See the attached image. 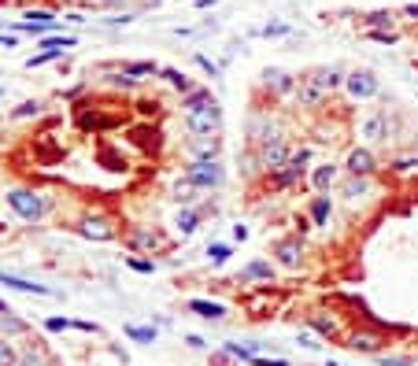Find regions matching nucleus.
Masks as SVG:
<instances>
[{
    "label": "nucleus",
    "instance_id": "nucleus-1",
    "mask_svg": "<svg viewBox=\"0 0 418 366\" xmlns=\"http://www.w3.org/2000/svg\"><path fill=\"white\" fill-rule=\"evenodd\" d=\"M182 119H185L189 133H222V104H219V96L207 86L189 89L182 96Z\"/></svg>",
    "mask_w": 418,
    "mask_h": 366
},
{
    "label": "nucleus",
    "instance_id": "nucleus-2",
    "mask_svg": "<svg viewBox=\"0 0 418 366\" xmlns=\"http://www.w3.org/2000/svg\"><path fill=\"white\" fill-rule=\"evenodd\" d=\"M4 204L11 207L15 219L41 222V219H48V211H52V196L45 189H34V185H15V189L4 193Z\"/></svg>",
    "mask_w": 418,
    "mask_h": 366
},
{
    "label": "nucleus",
    "instance_id": "nucleus-3",
    "mask_svg": "<svg viewBox=\"0 0 418 366\" xmlns=\"http://www.w3.org/2000/svg\"><path fill=\"white\" fill-rule=\"evenodd\" d=\"M311 159H315V148H311V144L293 148V156L285 159V166H278L274 174H267V178H263V185H267V189H274V193L296 189L300 181L311 174Z\"/></svg>",
    "mask_w": 418,
    "mask_h": 366
},
{
    "label": "nucleus",
    "instance_id": "nucleus-4",
    "mask_svg": "<svg viewBox=\"0 0 418 366\" xmlns=\"http://www.w3.org/2000/svg\"><path fill=\"white\" fill-rule=\"evenodd\" d=\"M281 137H289V130H285V122L278 119V111L255 104V108L248 111V119H245V144H248V148H260V144H267V141H281Z\"/></svg>",
    "mask_w": 418,
    "mask_h": 366
},
{
    "label": "nucleus",
    "instance_id": "nucleus-5",
    "mask_svg": "<svg viewBox=\"0 0 418 366\" xmlns=\"http://www.w3.org/2000/svg\"><path fill=\"white\" fill-rule=\"evenodd\" d=\"M182 178L200 193H219L226 185V163H222V156L219 159H189Z\"/></svg>",
    "mask_w": 418,
    "mask_h": 366
},
{
    "label": "nucleus",
    "instance_id": "nucleus-6",
    "mask_svg": "<svg viewBox=\"0 0 418 366\" xmlns=\"http://www.w3.org/2000/svg\"><path fill=\"white\" fill-rule=\"evenodd\" d=\"M330 86L323 81V74H318V67H311V71H303L300 78H296V93H293V100H296V108H303V111H323L326 104H330Z\"/></svg>",
    "mask_w": 418,
    "mask_h": 366
},
{
    "label": "nucleus",
    "instance_id": "nucleus-7",
    "mask_svg": "<svg viewBox=\"0 0 418 366\" xmlns=\"http://www.w3.org/2000/svg\"><path fill=\"white\" fill-rule=\"evenodd\" d=\"M278 270H289L296 274L303 270V263H308V237H300V233H289V237L274 241V252H270Z\"/></svg>",
    "mask_w": 418,
    "mask_h": 366
},
{
    "label": "nucleus",
    "instance_id": "nucleus-8",
    "mask_svg": "<svg viewBox=\"0 0 418 366\" xmlns=\"http://www.w3.org/2000/svg\"><path fill=\"white\" fill-rule=\"evenodd\" d=\"M122 244L130 248V252H137V256H156V252H167L170 248L167 233L159 226H130L122 233Z\"/></svg>",
    "mask_w": 418,
    "mask_h": 366
},
{
    "label": "nucleus",
    "instance_id": "nucleus-9",
    "mask_svg": "<svg viewBox=\"0 0 418 366\" xmlns=\"http://www.w3.org/2000/svg\"><path fill=\"white\" fill-rule=\"evenodd\" d=\"M74 233L78 237H86L93 244H108V241H115L119 237V226L108 219V215L100 211H86V215H78L74 219Z\"/></svg>",
    "mask_w": 418,
    "mask_h": 366
},
{
    "label": "nucleus",
    "instance_id": "nucleus-10",
    "mask_svg": "<svg viewBox=\"0 0 418 366\" xmlns=\"http://www.w3.org/2000/svg\"><path fill=\"white\" fill-rule=\"evenodd\" d=\"M344 93H348V100H356V104L374 100L381 93V78L371 71V67H352V71L344 74Z\"/></svg>",
    "mask_w": 418,
    "mask_h": 366
},
{
    "label": "nucleus",
    "instance_id": "nucleus-11",
    "mask_svg": "<svg viewBox=\"0 0 418 366\" xmlns=\"http://www.w3.org/2000/svg\"><path fill=\"white\" fill-rule=\"evenodd\" d=\"M374 178H366V174H344L341 181H337V196H341L344 200V204L348 207H359V204H366V200H371L374 196Z\"/></svg>",
    "mask_w": 418,
    "mask_h": 366
},
{
    "label": "nucleus",
    "instance_id": "nucleus-12",
    "mask_svg": "<svg viewBox=\"0 0 418 366\" xmlns=\"http://www.w3.org/2000/svg\"><path fill=\"white\" fill-rule=\"evenodd\" d=\"M359 137L366 144H385L393 137V119H389V111L385 108H374V111H366L363 119H359Z\"/></svg>",
    "mask_w": 418,
    "mask_h": 366
},
{
    "label": "nucleus",
    "instance_id": "nucleus-13",
    "mask_svg": "<svg viewBox=\"0 0 418 366\" xmlns=\"http://www.w3.org/2000/svg\"><path fill=\"white\" fill-rule=\"evenodd\" d=\"M344 348L348 352H356V355H381L385 352V337L378 329H363V326H356V329H348L344 333Z\"/></svg>",
    "mask_w": 418,
    "mask_h": 366
},
{
    "label": "nucleus",
    "instance_id": "nucleus-14",
    "mask_svg": "<svg viewBox=\"0 0 418 366\" xmlns=\"http://www.w3.org/2000/svg\"><path fill=\"white\" fill-rule=\"evenodd\" d=\"M289 156H293V144H289V137H281V141H267V144L255 148V159H260V166H263V178L274 174L278 166H285Z\"/></svg>",
    "mask_w": 418,
    "mask_h": 366
},
{
    "label": "nucleus",
    "instance_id": "nucleus-15",
    "mask_svg": "<svg viewBox=\"0 0 418 366\" xmlns=\"http://www.w3.org/2000/svg\"><path fill=\"white\" fill-rule=\"evenodd\" d=\"M296 78H300V74H289V71H281V67H267L260 86H263L267 96L285 100V96H293V93H296Z\"/></svg>",
    "mask_w": 418,
    "mask_h": 366
},
{
    "label": "nucleus",
    "instance_id": "nucleus-16",
    "mask_svg": "<svg viewBox=\"0 0 418 366\" xmlns=\"http://www.w3.org/2000/svg\"><path fill=\"white\" fill-rule=\"evenodd\" d=\"M341 166H344V174H366V178H374L381 163H378L371 144H356V148H348V156H344Z\"/></svg>",
    "mask_w": 418,
    "mask_h": 366
},
{
    "label": "nucleus",
    "instance_id": "nucleus-17",
    "mask_svg": "<svg viewBox=\"0 0 418 366\" xmlns=\"http://www.w3.org/2000/svg\"><path fill=\"white\" fill-rule=\"evenodd\" d=\"M219 156H222V137L219 133H189L185 159H219Z\"/></svg>",
    "mask_w": 418,
    "mask_h": 366
},
{
    "label": "nucleus",
    "instance_id": "nucleus-18",
    "mask_svg": "<svg viewBox=\"0 0 418 366\" xmlns=\"http://www.w3.org/2000/svg\"><path fill=\"white\" fill-rule=\"evenodd\" d=\"M341 178H344V166H341V163H333V159L315 163V166H311V174H308V181H311V189H315V193H333Z\"/></svg>",
    "mask_w": 418,
    "mask_h": 366
},
{
    "label": "nucleus",
    "instance_id": "nucleus-19",
    "mask_svg": "<svg viewBox=\"0 0 418 366\" xmlns=\"http://www.w3.org/2000/svg\"><path fill=\"white\" fill-rule=\"evenodd\" d=\"M303 326H311L318 337H326V341H344V333H348V329H341L333 311H311L308 319H303Z\"/></svg>",
    "mask_w": 418,
    "mask_h": 366
},
{
    "label": "nucleus",
    "instance_id": "nucleus-20",
    "mask_svg": "<svg viewBox=\"0 0 418 366\" xmlns=\"http://www.w3.org/2000/svg\"><path fill=\"white\" fill-rule=\"evenodd\" d=\"M333 207H337L333 193H315V196L308 200V219L315 222V229H330V222H333Z\"/></svg>",
    "mask_w": 418,
    "mask_h": 366
},
{
    "label": "nucleus",
    "instance_id": "nucleus-21",
    "mask_svg": "<svg viewBox=\"0 0 418 366\" xmlns=\"http://www.w3.org/2000/svg\"><path fill=\"white\" fill-rule=\"evenodd\" d=\"M274 259H252L240 266V274H237V285H255V281H263V285H270L274 281Z\"/></svg>",
    "mask_w": 418,
    "mask_h": 366
},
{
    "label": "nucleus",
    "instance_id": "nucleus-22",
    "mask_svg": "<svg viewBox=\"0 0 418 366\" xmlns=\"http://www.w3.org/2000/svg\"><path fill=\"white\" fill-rule=\"evenodd\" d=\"M185 311L189 314H197V319H204V322H222L226 319V304H219V299H207V296H192V299H185Z\"/></svg>",
    "mask_w": 418,
    "mask_h": 366
},
{
    "label": "nucleus",
    "instance_id": "nucleus-23",
    "mask_svg": "<svg viewBox=\"0 0 418 366\" xmlns=\"http://www.w3.org/2000/svg\"><path fill=\"white\" fill-rule=\"evenodd\" d=\"M200 222H204V211L197 207V204H182L178 211H174V233H178V237H192V233L200 229Z\"/></svg>",
    "mask_w": 418,
    "mask_h": 366
},
{
    "label": "nucleus",
    "instance_id": "nucleus-24",
    "mask_svg": "<svg viewBox=\"0 0 418 366\" xmlns=\"http://www.w3.org/2000/svg\"><path fill=\"white\" fill-rule=\"evenodd\" d=\"M78 130H93V133H108V130H115L122 119H115V115H100V111H89V108H78Z\"/></svg>",
    "mask_w": 418,
    "mask_h": 366
},
{
    "label": "nucleus",
    "instance_id": "nucleus-25",
    "mask_svg": "<svg viewBox=\"0 0 418 366\" xmlns=\"http://www.w3.org/2000/svg\"><path fill=\"white\" fill-rule=\"evenodd\" d=\"M0 285H8L15 292H26V296H45V299L56 296V289L41 285V281H30V278H19V274H8V270H0Z\"/></svg>",
    "mask_w": 418,
    "mask_h": 366
},
{
    "label": "nucleus",
    "instance_id": "nucleus-26",
    "mask_svg": "<svg viewBox=\"0 0 418 366\" xmlns=\"http://www.w3.org/2000/svg\"><path fill=\"white\" fill-rule=\"evenodd\" d=\"M74 45H78L74 33H45V38H37V48H41V52H48L52 59H63V52L74 48Z\"/></svg>",
    "mask_w": 418,
    "mask_h": 366
},
{
    "label": "nucleus",
    "instance_id": "nucleus-27",
    "mask_svg": "<svg viewBox=\"0 0 418 366\" xmlns=\"http://www.w3.org/2000/svg\"><path fill=\"white\" fill-rule=\"evenodd\" d=\"M119 71L130 74V78H137V81H149V78H159V71H163V67L152 63V59H122Z\"/></svg>",
    "mask_w": 418,
    "mask_h": 366
},
{
    "label": "nucleus",
    "instance_id": "nucleus-28",
    "mask_svg": "<svg viewBox=\"0 0 418 366\" xmlns=\"http://www.w3.org/2000/svg\"><path fill=\"white\" fill-rule=\"evenodd\" d=\"M222 348H226V352H230L237 362H248L252 355H263V352H270V344H263V341H245V344H240V341H226Z\"/></svg>",
    "mask_w": 418,
    "mask_h": 366
},
{
    "label": "nucleus",
    "instance_id": "nucleus-29",
    "mask_svg": "<svg viewBox=\"0 0 418 366\" xmlns=\"http://www.w3.org/2000/svg\"><path fill=\"white\" fill-rule=\"evenodd\" d=\"M159 81H167L178 96H185L189 89H197V86H192V78L185 71H178V67H163V71H159Z\"/></svg>",
    "mask_w": 418,
    "mask_h": 366
},
{
    "label": "nucleus",
    "instance_id": "nucleus-30",
    "mask_svg": "<svg viewBox=\"0 0 418 366\" xmlns=\"http://www.w3.org/2000/svg\"><path fill=\"white\" fill-rule=\"evenodd\" d=\"M30 333V322H23L15 311H0V337H26Z\"/></svg>",
    "mask_w": 418,
    "mask_h": 366
},
{
    "label": "nucleus",
    "instance_id": "nucleus-31",
    "mask_svg": "<svg viewBox=\"0 0 418 366\" xmlns=\"http://www.w3.org/2000/svg\"><path fill=\"white\" fill-rule=\"evenodd\" d=\"M122 337L134 341V344H156L159 341V329L156 326H141V322H126L122 326Z\"/></svg>",
    "mask_w": 418,
    "mask_h": 366
},
{
    "label": "nucleus",
    "instance_id": "nucleus-32",
    "mask_svg": "<svg viewBox=\"0 0 418 366\" xmlns=\"http://www.w3.org/2000/svg\"><path fill=\"white\" fill-rule=\"evenodd\" d=\"M363 30H396V11L393 8H378L371 15H363Z\"/></svg>",
    "mask_w": 418,
    "mask_h": 366
},
{
    "label": "nucleus",
    "instance_id": "nucleus-33",
    "mask_svg": "<svg viewBox=\"0 0 418 366\" xmlns=\"http://www.w3.org/2000/svg\"><path fill=\"white\" fill-rule=\"evenodd\" d=\"M204 256H207V266H215V270H219V266H226V263H230L233 244H226V241H211V244L204 248Z\"/></svg>",
    "mask_w": 418,
    "mask_h": 366
},
{
    "label": "nucleus",
    "instance_id": "nucleus-34",
    "mask_svg": "<svg viewBox=\"0 0 418 366\" xmlns=\"http://www.w3.org/2000/svg\"><path fill=\"white\" fill-rule=\"evenodd\" d=\"M19 366H56V359L48 355L41 344H26L23 355H19Z\"/></svg>",
    "mask_w": 418,
    "mask_h": 366
},
{
    "label": "nucleus",
    "instance_id": "nucleus-35",
    "mask_svg": "<svg viewBox=\"0 0 418 366\" xmlns=\"http://www.w3.org/2000/svg\"><path fill=\"white\" fill-rule=\"evenodd\" d=\"M240 174H245V181H260L263 178V166H260V159H255V148H245V152H240Z\"/></svg>",
    "mask_w": 418,
    "mask_h": 366
},
{
    "label": "nucleus",
    "instance_id": "nucleus-36",
    "mask_svg": "<svg viewBox=\"0 0 418 366\" xmlns=\"http://www.w3.org/2000/svg\"><path fill=\"white\" fill-rule=\"evenodd\" d=\"M296 344L303 348V352H323L326 337H318V333H315L311 326H300V329H296Z\"/></svg>",
    "mask_w": 418,
    "mask_h": 366
},
{
    "label": "nucleus",
    "instance_id": "nucleus-37",
    "mask_svg": "<svg viewBox=\"0 0 418 366\" xmlns=\"http://www.w3.org/2000/svg\"><path fill=\"white\" fill-rule=\"evenodd\" d=\"M19 355H23L19 344L11 337H0V366H19Z\"/></svg>",
    "mask_w": 418,
    "mask_h": 366
},
{
    "label": "nucleus",
    "instance_id": "nucleus-38",
    "mask_svg": "<svg viewBox=\"0 0 418 366\" xmlns=\"http://www.w3.org/2000/svg\"><path fill=\"white\" fill-rule=\"evenodd\" d=\"M41 111H45L41 100H23L19 108H11V119H15V122H23V119H37Z\"/></svg>",
    "mask_w": 418,
    "mask_h": 366
},
{
    "label": "nucleus",
    "instance_id": "nucleus-39",
    "mask_svg": "<svg viewBox=\"0 0 418 366\" xmlns=\"http://www.w3.org/2000/svg\"><path fill=\"white\" fill-rule=\"evenodd\" d=\"M197 193H200V189H192V185H189V181L182 178V181H178V185H174V204H178V207H182V204H197V200H200Z\"/></svg>",
    "mask_w": 418,
    "mask_h": 366
},
{
    "label": "nucleus",
    "instance_id": "nucleus-40",
    "mask_svg": "<svg viewBox=\"0 0 418 366\" xmlns=\"http://www.w3.org/2000/svg\"><path fill=\"white\" fill-rule=\"evenodd\" d=\"M366 33V41H374V45H400V30H363Z\"/></svg>",
    "mask_w": 418,
    "mask_h": 366
},
{
    "label": "nucleus",
    "instance_id": "nucleus-41",
    "mask_svg": "<svg viewBox=\"0 0 418 366\" xmlns=\"http://www.w3.org/2000/svg\"><path fill=\"white\" fill-rule=\"evenodd\" d=\"M122 263H126V270H134V274H156V266H159L156 259H141V256H126Z\"/></svg>",
    "mask_w": 418,
    "mask_h": 366
},
{
    "label": "nucleus",
    "instance_id": "nucleus-42",
    "mask_svg": "<svg viewBox=\"0 0 418 366\" xmlns=\"http://www.w3.org/2000/svg\"><path fill=\"white\" fill-rule=\"evenodd\" d=\"M374 362H378V366H418L414 355H389V352L374 355Z\"/></svg>",
    "mask_w": 418,
    "mask_h": 366
},
{
    "label": "nucleus",
    "instance_id": "nucleus-43",
    "mask_svg": "<svg viewBox=\"0 0 418 366\" xmlns=\"http://www.w3.org/2000/svg\"><path fill=\"white\" fill-rule=\"evenodd\" d=\"M71 326H74V319H67V314H48V319H45L48 333H67Z\"/></svg>",
    "mask_w": 418,
    "mask_h": 366
},
{
    "label": "nucleus",
    "instance_id": "nucleus-44",
    "mask_svg": "<svg viewBox=\"0 0 418 366\" xmlns=\"http://www.w3.org/2000/svg\"><path fill=\"white\" fill-rule=\"evenodd\" d=\"M389 171H393V174H411V171H418V156H400V159H393Z\"/></svg>",
    "mask_w": 418,
    "mask_h": 366
},
{
    "label": "nucleus",
    "instance_id": "nucleus-45",
    "mask_svg": "<svg viewBox=\"0 0 418 366\" xmlns=\"http://www.w3.org/2000/svg\"><path fill=\"white\" fill-rule=\"evenodd\" d=\"M245 366H293V362H289L285 355H267V352H263V355H252Z\"/></svg>",
    "mask_w": 418,
    "mask_h": 366
},
{
    "label": "nucleus",
    "instance_id": "nucleus-46",
    "mask_svg": "<svg viewBox=\"0 0 418 366\" xmlns=\"http://www.w3.org/2000/svg\"><path fill=\"white\" fill-rule=\"evenodd\" d=\"M192 59H197V67H200V71H204V74H211V78H219V74H222V67H219V63H215L211 56H204V52H197V56H192Z\"/></svg>",
    "mask_w": 418,
    "mask_h": 366
},
{
    "label": "nucleus",
    "instance_id": "nucleus-47",
    "mask_svg": "<svg viewBox=\"0 0 418 366\" xmlns=\"http://www.w3.org/2000/svg\"><path fill=\"white\" fill-rule=\"evenodd\" d=\"M71 329L86 333V337H100V326H96V322H89V319H74V326H71Z\"/></svg>",
    "mask_w": 418,
    "mask_h": 366
},
{
    "label": "nucleus",
    "instance_id": "nucleus-48",
    "mask_svg": "<svg viewBox=\"0 0 418 366\" xmlns=\"http://www.w3.org/2000/svg\"><path fill=\"white\" fill-rule=\"evenodd\" d=\"M289 33V23H267L263 26V38H285Z\"/></svg>",
    "mask_w": 418,
    "mask_h": 366
},
{
    "label": "nucleus",
    "instance_id": "nucleus-49",
    "mask_svg": "<svg viewBox=\"0 0 418 366\" xmlns=\"http://www.w3.org/2000/svg\"><path fill=\"white\" fill-rule=\"evenodd\" d=\"M248 233H252V229H248V222H233V229H230V237H233L237 244H245V241H248Z\"/></svg>",
    "mask_w": 418,
    "mask_h": 366
},
{
    "label": "nucleus",
    "instance_id": "nucleus-50",
    "mask_svg": "<svg viewBox=\"0 0 418 366\" xmlns=\"http://www.w3.org/2000/svg\"><path fill=\"white\" fill-rule=\"evenodd\" d=\"M185 344L192 348V352H207V348H211V344H207V341L200 337V333H189V337H185Z\"/></svg>",
    "mask_w": 418,
    "mask_h": 366
},
{
    "label": "nucleus",
    "instance_id": "nucleus-51",
    "mask_svg": "<svg viewBox=\"0 0 418 366\" xmlns=\"http://www.w3.org/2000/svg\"><path fill=\"white\" fill-rule=\"evenodd\" d=\"M45 63H52V56H48V52H34V56L26 59V71H34V67H45Z\"/></svg>",
    "mask_w": 418,
    "mask_h": 366
},
{
    "label": "nucleus",
    "instance_id": "nucleus-52",
    "mask_svg": "<svg viewBox=\"0 0 418 366\" xmlns=\"http://www.w3.org/2000/svg\"><path fill=\"white\" fill-rule=\"evenodd\" d=\"M137 19V15H130V11H126V15H111V19H108V26H130Z\"/></svg>",
    "mask_w": 418,
    "mask_h": 366
},
{
    "label": "nucleus",
    "instance_id": "nucleus-53",
    "mask_svg": "<svg viewBox=\"0 0 418 366\" xmlns=\"http://www.w3.org/2000/svg\"><path fill=\"white\" fill-rule=\"evenodd\" d=\"M108 352H111V355H115V359H119L122 366H126V362H130V355H126V348H119V344H108Z\"/></svg>",
    "mask_w": 418,
    "mask_h": 366
},
{
    "label": "nucleus",
    "instance_id": "nucleus-54",
    "mask_svg": "<svg viewBox=\"0 0 418 366\" xmlns=\"http://www.w3.org/2000/svg\"><path fill=\"white\" fill-rule=\"evenodd\" d=\"M0 45H4V48H19V38H15V33H4V30H0Z\"/></svg>",
    "mask_w": 418,
    "mask_h": 366
},
{
    "label": "nucleus",
    "instance_id": "nucleus-55",
    "mask_svg": "<svg viewBox=\"0 0 418 366\" xmlns=\"http://www.w3.org/2000/svg\"><path fill=\"white\" fill-rule=\"evenodd\" d=\"M400 15H407V19H414V23H418V4H407V8L400 11Z\"/></svg>",
    "mask_w": 418,
    "mask_h": 366
},
{
    "label": "nucleus",
    "instance_id": "nucleus-56",
    "mask_svg": "<svg viewBox=\"0 0 418 366\" xmlns=\"http://www.w3.org/2000/svg\"><path fill=\"white\" fill-rule=\"evenodd\" d=\"M100 8H122V0H96Z\"/></svg>",
    "mask_w": 418,
    "mask_h": 366
},
{
    "label": "nucleus",
    "instance_id": "nucleus-57",
    "mask_svg": "<svg viewBox=\"0 0 418 366\" xmlns=\"http://www.w3.org/2000/svg\"><path fill=\"white\" fill-rule=\"evenodd\" d=\"M0 311H11V307H8V299H0Z\"/></svg>",
    "mask_w": 418,
    "mask_h": 366
},
{
    "label": "nucleus",
    "instance_id": "nucleus-58",
    "mask_svg": "<svg viewBox=\"0 0 418 366\" xmlns=\"http://www.w3.org/2000/svg\"><path fill=\"white\" fill-rule=\"evenodd\" d=\"M0 96H4V86H0Z\"/></svg>",
    "mask_w": 418,
    "mask_h": 366
},
{
    "label": "nucleus",
    "instance_id": "nucleus-59",
    "mask_svg": "<svg viewBox=\"0 0 418 366\" xmlns=\"http://www.w3.org/2000/svg\"><path fill=\"white\" fill-rule=\"evenodd\" d=\"M414 359H418V355H414Z\"/></svg>",
    "mask_w": 418,
    "mask_h": 366
}]
</instances>
